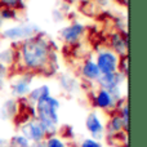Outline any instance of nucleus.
<instances>
[{"instance_id":"obj_1","label":"nucleus","mask_w":147,"mask_h":147,"mask_svg":"<svg viewBox=\"0 0 147 147\" xmlns=\"http://www.w3.org/2000/svg\"><path fill=\"white\" fill-rule=\"evenodd\" d=\"M18 44L20 48L16 52V59L20 62L22 70L31 74L44 72L53 65V48L44 34Z\"/></svg>"},{"instance_id":"obj_2","label":"nucleus","mask_w":147,"mask_h":147,"mask_svg":"<svg viewBox=\"0 0 147 147\" xmlns=\"http://www.w3.org/2000/svg\"><path fill=\"white\" fill-rule=\"evenodd\" d=\"M59 107H61V103H59L58 98H56L53 96H48L45 98L40 99L34 106L35 117L43 125L47 136H54L57 129H58Z\"/></svg>"},{"instance_id":"obj_3","label":"nucleus","mask_w":147,"mask_h":147,"mask_svg":"<svg viewBox=\"0 0 147 147\" xmlns=\"http://www.w3.org/2000/svg\"><path fill=\"white\" fill-rule=\"evenodd\" d=\"M40 34H43V31H41L39 25L31 22H25L3 28L0 35L5 40L13 41V43H22V41L31 38H35V36L40 35Z\"/></svg>"},{"instance_id":"obj_4","label":"nucleus","mask_w":147,"mask_h":147,"mask_svg":"<svg viewBox=\"0 0 147 147\" xmlns=\"http://www.w3.org/2000/svg\"><path fill=\"white\" fill-rule=\"evenodd\" d=\"M21 133L23 137L26 138L27 141H30L31 143H35V142H41L44 141L48 136H47L45 130H44L43 125L40 124L36 117H32V119L27 120L26 123H23L20 128Z\"/></svg>"},{"instance_id":"obj_5","label":"nucleus","mask_w":147,"mask_h":147,"mask_svg":"<svg viewBox=\"0 0 147 147\" xmlns=\"http://www.w3.org/2000/svg\"><path fill=\"white\" fill-rule=\"evenodd\" d=\"M120 57L116 56L111 49H102L97 53L96 65L101 74H111L117 71Z\"/></svg>"},{"instance_id":"obj_6","label":"nucleus","mask_w":147,"mask_h":147,"mask_svg":"<svg viewBox=\"0 0 147 147\" xmlns=\"http://www.w3.org/2000/svg\"><path fill=\"white\" fill-rule=\"evenodd\" d=\"M32 78H34V74L27 72V71H23L21 75L16 76L14 79L12 80L10 83V93L14 98H23L26 97L31 88V84H32Z\"/></svg>"},{"instance_id":"obj_7","label":"nucleus","mask_w":147,"mask_h":147,"mask_svg":"<svg viewBox=\"0 0 147 147\" xmlns=\"http://www.w3.org/2000/svg\"><path fill=\"white\" fill-rule=\"evenodd\" d=\"M85 34V26L80 22H72L58 31V38L67 45H75Z\"/></svg>"},{"instance_id":"obj_8","label":"nucleus","mask_w":147,"mask_h":147,"mask_svg":"<svg viewBox=\"0 0 147 147\" xmlns=\"http://www.w3.org/2000/svg\"><path fill=\"white\" fill-rule=\"evenodd\" d=\"M85 128L88 133L92 136L90 138L97 141H101L105 137V125L101 121L98 114L96 111H92L85 117Z\"/></svg>"},{"instance_id":"obj_9","label":"nucleus","mask_w":147,"mask_h":147,"mask_svg":"<svg viewBox=\"0 0 147 147\" xmlns=\"http://www.w3.org/2000/svg\"><path fill=\"white\" fill-rule=\"evenodd\" d=\"M125 78H127V76L120 71L111 72V74H101V76H99L98 80L96 81V84L98 85L99 89L110 90V89H112V88H116V86L121 85L125 81Z\"/></svg>"},{"instance_id":"obj_10","label":"nucleus","mask_w":147,"mask_h":147,"mask_svg":"<svg viewBox=\"0 0 147 147\" xmlns=\"http://www.w3.org/2000/svg\"><path fill=\"white\" fill-rule=\"evenodd\" d=\"M93 103L97 109L99 110H114L116 107L117 102L114 99V97L110 94L109 90L106 89H99L97 92H94L93 96Z\"/></svg>"},{"instance_id":"obj_11","label":"nucleus","mask_w":147,"mask_h":147,"mask_svg":"<svg viewBox=\"0 0 147 147\" xmlns=\"http://www.w3.org/2000/svg\"><path fill=\"white\" fill-rule=\"evenodd\" d=\"M109 43H110V49L116 56L119 57L128 56V39L125 38V35L115 31V32H112L110 35Z\"/></svg>"},{"instance_id":"obj_12","label":"nucleus","mask_w":147,"mask_h":147,"mask_svg":"<svg viewBox=\"0 0 147 147\" xmlns=\"http://www.w3.org/2000/svg\"><path fill=\"white\" fill-rule=\"evenodd\" d=\"M80 72L85 80L92 81V83H96L98 80V78L101 76V71L97 67L96 61H93L92 58H88L83 62V65L80 67Z\"/></svg>"},{"instance_id":"obj_13","label":"nucleus","mask_w":147,"mask_h":147,"mask_svg":"<svg viewBox=\"0 0 147 147\" xmlns=\"http://www.w3.org/2000/svg\"><path fill=\"white\" fill-rule=\"evenodd\" d=\"M48 96H51V88H49V85H47V84H43V85H39V86H36V88L31 89L30 93L26 97H27V102L34 107L40 99L45 98V97H48Z\"/></svg>"},{"instance_id":"obj_14","label":"nucleus","mask_w":147,"mask_h":147,"mask_svg":"<svg viewBox=\"0 0 147 147\" xmlns=\"http://www.w3.org/2000/svg\"><path fill=\"white\" fill-rule=\"evenodd\" d=\"M58 84L62 90L70 94L75 93V92H78L80 89V83L78 81V79H75L69 74H62L58 78Z\"/></svg>"},{"instance_id":"obj_15","label":"nucleus","mask_w":147,"mask_h":147,"mask_svg":"<svg viewBox=\"0 0 147 147\" xmlns=\"http://www.w3.org/2000/svg\"><path fill=\"white\" fill-rule=\"evenodd\" d=\"M128 129V127L124 124L123 119L120 117L119 114H115L111 119L107 123V127L105 128V132L107 133V136H117L119 133H121L123 130Z\"/></svg>"},{"instance_id":"obj_16","label":"nucleus","mask_w":147,"mask_h":147,"mask_svg":"<svg viewBox=\"0 0 147 147\" xmlns=\"http://www.w3.org/2000/svg\"><path fill=\"white\" fill-rule=\"evenodd\" d=\"M18 112V102L17 99H8L3 103L1 109H0V117L3 119H12L16 116Z\"/></svg>"},{"instance_id":"obj_17","label":"nucleus","mask_w":147,"mask_h":147,"mask_svg":"<svg viewBox=\"0 0 147 147\" xmlns=\"http://www.w3.org/2000/svg\"><path fill=\"white\" fill-rule=\"evenodd\" d=\"M16 51L12 48H7L0 51V66L1 67H9L10 65L14 63L16 61Z\"/></svg>"},{"instance_id":"obj_18","label":"nucleus","mask_w":147,"mask_h":147,"mask_svg":"<svg viewBox=\"0 0 147 147\" xmlns=\"http://www.w3.org/2000/svg\"><path fill=\"white\" fill-rule=\"evenodd\" d=\"M0 18L1 21H18V10L12 9V8H0Z\"/></svg>"},{"instance_id":"obj_19","label":"nucleus","mask_w":147,"mask_h":147,"mask_svg":"<svg viewBox=\"0 0 147 147\" xmlns=\"http://www.w3.org/2000/svg\"><path fill=\"white\" fill-rule=\"evenodd\" d=\"M31 142L27 141L22 134H16L9 140V147H30Z\"/></svg>"},{"instance_id":"obj_20","label":"nucleus","mask_w":147,"mask_h":147,"mask_svg":"<svg viewBox=\"0 0 147 147\" xmlns=\"http://www.w3.org/2000/svg\"><path fill=\"white\" fill-rule=\"evenodd\" d=\"M0 5L16 10L25 9V0H0Z\"/></svg>"},{"instance_id":"obj_21","label":"nucleus","mask_w":147,"mask_h":147,"mask_svg":"<svg viewBox=\"0 0 147 147\" xmlns=\"http://www.w3.org/2000/svg\"><path fill=\"white\" fill-rule=\"evenodd\" d=\"M44 142H45V147H67L63 140L57 136H48Z\"/></svg>"},{"instance_id":"obj_22","label":"nucleus","mask_w":147,"mask_h":147,"mask_svg":"<svg viewBox=\"0 0 147 147\" xmlns=\"http://www.w3.org/2000/svg\"><path fill=\"white\" fill-rule=\"evenodd\" d=\"M120 117L123 119V121H124V124L128 127V124H129V107H128V103H123V106L120 107V112H119Z\"/></svg>"},{"instance_id":"obj_23","label":"nucleus","mask_w":147,"mask_h":147,"mask_svg":"<svg viewBox=\"0 0 147 147\" xmlns=\"http://www.w3.org/2000/svg\"><path fill=\"white\" fill-rule=\"evenodd\" d=\"M79 147H102V143L93 138H84Z\"/></svg>"},{"instance_id":"obj_24","label":"nucleus","mask_w":147,"mask_h":147,"mask_svg":"<svg viewBox=\"0 0 147 147\" xmlns=\"http://www.w3.org/2000/svg\"><path fill=\"white\" fill-rule=\"evenodd\" d=\"M63 17H65V14L61 9L53 10V21H56V22H61V21H63Z\"/></svg>"},{"instance_id":"obj_25","label":"nucleus","mask_w":147,"mask_h":147,"mask_svg":"<svg viewBox=\"0 0 147 147\" xmlns=\"http://www.w3.org/2000/svg\"><path fill=\"white\" fill-rule=\"evenodd\" d=\"M3 23H4V22H3L1 18H0V32H1V30H3Z\"/></svg>"},{"instance_id":"obj_26","label":"nucleus","mask_w":147,"mask_h":147,"mask_svg":"<svg viewBox=\"0 0 147 147\" xmlns=\"http://www.w3.org/2000/svg\"><path fill=\"white\" fill-rule=\"evenodd\" d=\"M65 1H75V0H65Z\"/></svg>"}]
</instances>
